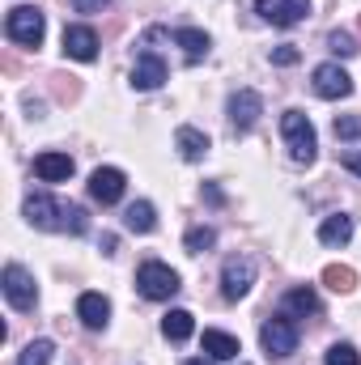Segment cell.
<instances>
[{"label":"cell","instance_id":"6da1fadb","mask_svg":"<svg viewBox=\"0 0 361 365\" xmlns=\"http://www.w3.org/2000/svg\"><path fill=\"white\" fill-rule=\"evenodd\" d=\"M26 221H30L34 230H64V234H86V230H90L86 208L64 204V200H51L47 191L26 195Z\"/></svg>","mask_w":361,"mask_h":365},{"label":"cell","instance_id":"7a4b0ae2","mask_svg":"<svg viewBox=\"0 0 361 365\" xmlns=\"http://www.w3.org/2000/svg\"><path fill=\"white\" fill-rule=\"evenodd\" d=\"M280 132H285V145H289V158L298 166H310L319 158V140H315V128L302 110H285L280 115Z\"/></svg>","mask_w":361,"mask_h":365},{"label":"cell","instance_id":"3957f363","mask_svg":"<svg viewBox=\"0 0 361 365\" xmlns=\"http://www.w3.org/2000/svg\"><path fill=\"white\" fill-rule=\"evenodd\" d=\"M136 289H141L149 302H171L183 284H179V272H175V268H166V264L149 259V264H141V268H136Z\"/></svg>","mask_w":361,"mask_h":365},{"label":"cell","instance_id":"277c9868","mask_svg":"<svg viewBox=\"0 0 361 365\" xmlns=\"http://www.w3.org/2000/svg\"><path fill=\"white\" fill-rule=\"evenodd\" d=\"M4 34H9L13 43H21V47H39L43 34H47V21H43V13H39L34 4H17V9H9V17H4Z\"/></svg>","mask_w":361,"mask_h":365},{"label":"cell","instance_id":"5b68a950","mask_svg":"<svg viewBox=\"0 0 361 365\" xmlns=\"http://www.w3.org/2000/svg\"><path fill=\"white\" fill-rule=\"evenodd\" d=\"M260 344H264L268 357H293L298 353V327H293V319H285V314L268 319L260 327Z\"/></svg>","mask_w":361,"mask_h":365},{"label":"cell","instance_id":"8992f818","mask_svg":"<svg viewBox=\"0 0 361 365\" xmlns=\"http://www.w3.org/2000/svg\"><path fill=\"white\" fill-rule=\"evenodd\" d=\"M0 280H4V297H9V306H13V310H21V314H26V310H34L39 289H34V276L26 272L21 264H9Z\"/></svg>","mask_w":361,"mask_h":365},{"label":"cell","instance_id":"52a82bcc","mask_svg":"<svg viewBox=\"0 0 361 365\" xmlns=\"http://www.w3.org/2000/svg\"><path fill=\"white\" fill-rule=\"evenodd\" d=\"M251 284H255V264H251L247 255L225 259V268H221V293H225L230 302L247 297V293H251Z\"/></svg>","mask_w":361,"mask_h":365},{"label":"cell","instance_id":"ba28073f","mask_svg":"<svg viewBox=\"0 0 361 365\" xmlns=\"http://www.w3.org/2000/svg\"><path fill=\"white\" fill-rule=\"evenodd\" d=\"M255 13L272 26H298L310 13V0H255Z\"/></svg>","mask_w":361,"mask_h":365},{"label":"cell","instance_id":"9c48e42d","mask_svg":"<svg viewBox=\"0 0 361 365\" xmlns=\"http://www.w3.org/2000/svg\"><path fill=\"white\" fill-rule=\"evenodd\" d=\"M123 187H128V175L115 170V166H98L90 175V195L98 204H119L123 200Z\"/></svg>","mask_w":361,"mask_h":365},{"label":"cell","instance_id":"30bf717a","mask_svg":"<svg viewBox=\"0 0 361 365\" xmlns=\"http://www.w3.org/2000/svg\"><path fill=\"white\" fill-rule=\"evenodd\" d=\"M260 115H264V98L255 90H238L230 98V123H234L238 132H251Z\"/></svg>","mask_w":361,"mask_h":365},{"label":"cell","instance_id":"8fae6325","mask_svg":"<svg viewBox=\"0 0 361 365\" xmlns=\"http://www.w3.org/2000/svg\"><path fill=\"white\" fill-rule=\"evenodd\" d=\"M315 93L319 98H349L353 93V77L340 64H319L315 68Z\"/></svg>","mask_w":361,"mask_h":365},{"label":"cell","instance_id":"7c38bea8","mask_svg":"<svg viewBox=\"0 0 361 365\" xmlns=\"http://www.w3.org/2000/svg\"><path fill=\"white\" fill-rule=\"evenodd\" d=\"M166 81V60L158 51H141L136 64H132V86L136 90H158Z\"/></svg>","mask_w":361,"mask_h":365},{"label":"cell","instance_id":"4fadbf2b","mask_svg":"<svg viewBox=\"0 0 361 365\" xmlns=\"http://www.w3.org/2000/svg\"><path fill=\"white\" fill-rule=\"evenodd\" d=\"M64 56H73L81 64L98 60V34L90 26H64Z\"/></svg>","mask_w":361,"mask_h":365},{"label":"cell","instance_id":"5bb4252c","mask_svg":"<svg viewBox=\"0 0 361 365\" xmlns=\"http://www.w3.org/2000/svg\"><path fill=\"white\" fill-rule=\"evenodd\" d=\"M77 319H81L90 331H102V327L111 323V302H106L102 293H81V297H77Z\"/></svg>","mask_w":361,"mask_h":365},{"label":"cell","instance_id":"9a60e30c","mask_svg":"<svg viewBox=\"0 0 361 365\" xmlns=\"http://www.w3.org/2000/svg\"><path fill=\"white\" fill-rule=\"evenodd\" d=\"M200 349L213 357V361H234L243 349H238V340L230 336V331H217V327H208L204 336H200Z\"/></svg>","mask_w":361,"mask_h":365},{"label":"cell","instance_id":"2e32d148","mask_svg":"<svg viewBox=\"0 0 361 365\" xmlns=\"http://www.w3.org/2000/svg\"><path fill=\"white\" fill-rule=\"evenodd\" d=\"M34 175L43 182H64L73 175V158L68 153H39L34 158Z\"/></svg>","mask_w":361,"mask_h":365},{"label":"cell","instance_id":"e0dca14e","mask_svg":"<svg viewBox=\"0 0 361 365\" xmlns=\"http://www.w3.org/2000/svg\"><path fill=\"white\" fill-rule=\"evenodd\" d=\"M175 43L183 47L187 64H200V60L208 56V47H213V38H208L204 30H195V26H183V30H175Z\"/></svg>","mask_w":361,"mask_h":365},{"label":"cell","instance_id":"ac0fdd59","mask_svg":"<svg viewBox=\"0 0 361 365\" xmlns=\"http://www.w3.org/2000/svg\"><path fill=\"white\" fill-rule=\"evenodd\" d=\"M349 238H353V217H345V212L323 217V225H319V242L323 247H345Z\"/></svg>","mask_w":361,"mask_h":365},{"label":"cell","instance_id":"d6986e66","mask_svg":"<svg viewBox=\"0 0 361 365\" xmlns=\"http://www.w3.org/2000/svg\"><path fill=\"white\" fill-rule=\"evenodd\" d=\"M123 225H128L132 234H153V230H158V208H153L149 200H136V204H128Z\"/></svg>","mask_w":361,"mask_h":365},{"label":"cell","instance_id":"ffe728a7","mask_svg":"<svg viewBox=\"0 0 361 365\" xmlns=\"http://www.w3.org/2000/svg\"><path fill=\"white\" fill-rule=\"evenodd\" d=\"M175 149H179L183 162H200V158L208 153V136H204L200 128H179V132H175Z\"/></svg>","mask_w":361,"mask_h":365},{"label":"cell","instance_id":"44dd1931","mask_svg":"<svg viewBox=\"0 0 361 365\" xmlns=\"http://www.w3.org/2000/svg\"><path fill=\"white\" fill-rule=\"evenodd\" d=\"M191 331H195V319H191L187 310H171V314L162 319V336H166V340H175V344H183Z\"/></svg>","mask_w":361,"mask_h":365},{"label":"cell","instance_id":"7402d4cb","mask_svg":"<svg viewBox=\"0 0 361 365\" xmlns=\"http://www.w3.org/2000/svg\"><path fill=\"white\" fill-rule=\"evenodd\" d=\"M323 284L336 289V293H353L357 272H353V268H340V264H327V268H323Z\"/></svg>","mask_w":361,"mask_h":365},{"label":"cell","instance_id":"603a6c76","mask_svg":"<svg viewBox=\"0 0 361 365\" xmlns=\"http://www.w3.org/2000/svg\"><path fill=\"white\" fill-rule=\"evenodd\" d=\"M285 306H289V310H298V314H319V297H315V289H306V284L289 289Z\"/></svg>","mask_w":361,"mask_h":365},{"label":"cell","instance_id":"cb8c5ba5","mask_svg":"<svg viewBox=\"0 0 361 365\" xmlns=\"http://www.w3.org/2000/svg\"><path fill=\"white\" fill-rule=\"evenodd\" d=\"M51 353H56V344H51V340H30V344L21 349L17 365H51Z\"/></svg>","mask_w":361,"mask_h":365},{"label":"cell","instance_id":"d4e9b609","mask_svg":"<svg viewBox=\"0 0 361 365\" xmlns=\"http://www.w3.org/2000/svg\"><path fill=\"white\" fill-rule=\"evenodd\" d=\"M213 242H217V234H213L208 225H195V230H187V251H191V255H204Z\"/></svg>","mask_w":361,"mask_h":365},{"label":"cell","instance_id":"484cf974","mask_svg":"<svg viewBox=\"0 0 361 365\" xmlns=\"http://www.w3.org/2000/svg\"><path fill=\"white\" fill-rule=\"evenodd\" d=\"M336 136L340 140H361V115H336Z\"/></svg>","mask_w":361,"mask_h":365},{"label":"cell","instance_id":"4316f807","mask_svg":"<svg viewBox=\"0 0 361 365\" xmlns=\"http://www.w3.org/2000/svg\"><path fill=\"white\" fill-rule=\"evenodd\" d=\"M327 365H361V357L353 344H332L327 349Z\"/></svg>","mask_w":361,"mask_h":365},{"label":"cell","instance_id":"83f0119b","mask_svg":"<svg viewBox=\"0 0 361 365\" xmlns=\"http://www.w3.org/2000/svg\"><path fill=\"white\" fill-rule=\"evenodd\" d=\"M327 47L336 51V56H357L361 47L353 43V34H345V30H332V38H327Z\"/></svg>","mask_w":361,"mask_h":365},{"label":"cell","instance_id":"f1b7e54d","mask_svg":"<svg viewBox=\"0 0 361 365\" xmlns=\"http://www.w3.org/2000/svg\"><path fill=\"white\" fill-rule=\"evenodd\" d=\"M298 60H302L298 47H276V51H272V64H280V68H293Z\"/></svg>","mask_w":361,"mask_h":365},{"label":"cell","instance_id":"f546056e","mask_svg":"<svg viewBox=\"0 0 361 365\" xmlns=\"http://www.w3.org/2000/svg\"><path fill=\"white\" fill-rule=\"evenodd\" d=\"M68 4H73L77 13H102V9H106L111 0H68Z\"/></svg>","mask_w":361,"mask_h":365},{"label":"cell","instance_id":"4dcf8cb0","mask_svg":"<svg viewBox=\"0 0 361 365\" xmlns=\"http://www.w3.org/2000/svg\"><path fill=\"white\" fill-rule=\"evenodd\" d=\"M340 162H345V170H353V175H361V149H349V153H345Z\"/></svg>","mask_w":361,"mask_h":365},{"label":"cell","instance_id":"1f68e13d","mask_svg":"<svg viewBox=\"0 0 361 365\" xmlns=\"http://www.w3.org/2000/svg\"><path fill=\"white\" fill-rule=\"evenodd\" d=\"M183 365H213V361H204V357H191V361H183Z\"/></svg>","mask_w":361,"mask_h":365}]
</instances>
